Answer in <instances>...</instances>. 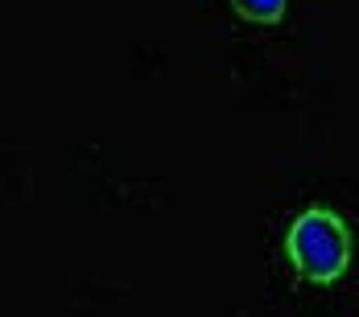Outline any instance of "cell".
<instances>
[{
  "instance_id": "6da1fadb",
  "label": "cell",
  "mask_w": 359,
  "mask_h": 317,
  "mask_svg": "<svg viewBox=\"0 0 359 317\" xmlns=\"http://www.w3.org/2000/svg\"><path fill=\"white\" fill-rule=\"evenodd\" d=\"M285 251L302 281L330 284L351 264V231L334 211L310 206V211H302L293 218V227L285 235Z\"/></svg>"
},
{
  "instance_id": "7a4b0ae2",
  "label": "cell",
  "mask_w": 359,
  "mask_h": 317,
  "mask_svg": "<svg viewBox=\"0 0 359 317\" xmlns=\"http://www.w3.org/2000/svg\"><path fill=\"white\" fill-rule=\"evenodd\" d=\"M236 8L252 17V21H281V13H285V0H236Z\"/></svg>"
}]
</instances>
